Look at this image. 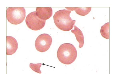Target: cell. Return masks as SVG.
Segmentation results:
<instances>
[{
	"mask_svg": "<svg viewBox=\"0 0 123 74\" xmlns=\"http://www.w3.org/2000/svg\"><path fill=\"white\" fill-rule=\"evenodd\" d=\"M71 12L69 10H61L56 12L53 16L54 23L61 30L68 31L72 29L76 22L70 16Z\"/></svg>",
	"mask_w": 123,
	"mask_h": 74,
	"instance_id": "cell-1",
	"label": "cell"
},
{
	"mask_svg": "<svg viewBox=\"0 0 123 74\" xmlns=\"http://www.w3.org/2000/svg\"><path fill=\"white\" fill-rule=\"evenodd\" d=\"M57 56L59 60L65 64H70L76 60L77 56V50L72 44L66 43L62 44L58 48Z\"/></svg>",
	"mask_w": 123,
	"mask_h": 74,
	"instance_id": "cell-2",
	"label": "cell"
},
{
	"mask_svg": "<svg viewBox=\"0 0 123 74\" xmlns=\"http://www.w3.org/2000/svg\"><path fill=\"white\" fill-rule=\"evenodd\" d=\"M25 10L23 7H9L6 11V19L12 24H18L25 20Z\"/></svg>",
	"mask_w": 123,
	"mask_h": 74,
	"instance_id": "cell-3",
	"label": "cell"
},
{
	"mask_svg": "<svg viewBox=\"0 0 123 74\" xmlns=\"http://www.w3.org/2000/svg\"><path fill=\"white\" fill-rule=\"evenodd\" d=\"M25 21L29 28L35 31L42 29L45 26L46 22V20L41 19L37 16L35 11L31 12L28 14Z\"/></svg>",
	"mask_w": 123,
	"mask_h": 74,
	"instance_id": "cell-4",
	"label": "cell"
},
{
	"mask_svg": "<svg viewBox=\"0 0 123 74\" xmlns=\"http://www.w3.org/2000/svg\"><path fill=\"white\" fill-rule=\"evenodd\" d=\"M52 42V39L49 35L46 34H42L37 37L35 40L36 48L39 52H45L49 48Z\"/></svg>",
	"mask_w": 123,
	"mask_h": 74,
	"instance_id": "cell-5",
	"label": "cell"
},
{
	"mask_svg": "<svg viewBox=\"0 0 123 74\" xmlns=\"http://www.w3.org/2000/svg\"><path fill=\"white\" fill-rule=\"evenodd\" d=\"M35 13L37 16L39 18L46 20L52 15V9L51 7H37Z\"/></svg>",
	"mask_w": 123,
	"mask_h": 74,
	"instance_id": "cell-6",
	"label": "cell"
},
{
	"mask_svg": "<svg viewBox=\"0 0 123 74\" xmlns=\"http://www.w3.org/2000/svg\"><path fill=\"white\" fill-rule=\"evenodd\" d=\"M18 44L16 40L13 37H6V54L11 55L16 52L18 48Z\"/></svg>",
	"mask_w": 123,
	"mask_h": 74,
	"instance_id": "cell-7",
	"label": "cell"
},
{
	"mask_svg": "<svg viewBox=\"0 0 123 74\" xmlns=\"http://www.w3.org/2000/svg\"><path fill=\"white\" fill-rule=\"evenodd\" d=\"M74 29L71 31L75 35L76 39L79 44V47H82L84 43V37L82 31L75 25L74 26Z\"/></svg>",
	"mask_w": 123,
	"mask_h": 74,
	"instance_id": "cell-8",
	"label": "cell"
},
{
	"mask_svg": "<svg viewBox=\"0 0 123 74\" xmlns=\"http://www.w3.org/2000/svg\"><path fill=\"white\" fill-rule=\"evenodd\" d=\"M70 11L74 10L76 13L80 16H85L88 14L91 10V7H66Z\"/></svg>",
	"mask_w": 123,
	"mask_h": 74,
	"instance_id": "cell-9",
	"label": "cell"
},
{
	"mask_svg": "<svg viewBox=\"0 0 123 74\" xmlns=\"http://www.w3.org/2000/svg\"><path fill=\"white\" fill-rule=\"evenodd\" d=\"M109 23H105L101 26L100 30V33L102 36L107 39H109Z\"/></svg>",
	"mask_w": 123,
	"mask_h": 74,
	"instance_id": "cell-10",
	"label": "cell"
},
{
	"mask_svg": "<svg viewBox=\"0 0 123 74\" xmlns=\"http://www.w3.org/2000/svg\"><path fill=\"white\" fill-rule=\"evenodd\" d=\"M41 65V63L37 64L30 63V67L33 71L37 73L41 74V72L40 70V68Z\"/></svg>",
	"mask_w": 123,
	"mask_h": 74,
	"instance_id": "cell-11",
	"label": "cell"
}]
</instances>
